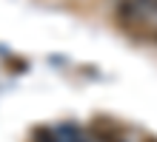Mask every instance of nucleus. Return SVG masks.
I'll use <instances>...</instances> for the list:
<instances>
[{
  "label": "nucleus",
  "instance_id": "f257e3e1",
  "mask_svg": "<svg viewBox=\"0 0 157 142\" xmlns=\"http://www.w3.org/2000/svg\"><path fill=\"white\" fill-rule=\"evenodd\" d=\"M143 142H157V137H151V134H146V137H143Z\"/></svg>",
  "mask_w": 157,
  "mask_h": 142
}]
</instances>
